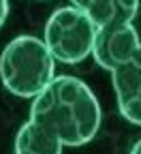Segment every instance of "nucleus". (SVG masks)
Segmentation results:
<instances>
[{
  "label": "nucleus",
  "mask_w": 141,
  "mask_h": 154,
  "mask_svg": "<svg viewBox=\"0 0 141 154\" xmlns=\"http://www.w3.org/2000/svg\"><path fill=\"white\" fill-rule=\"evenodd\" d=\"M111 84L122 118L141 126V60L113 69Z\"/></svg>",
  "instance_id": "39448f33"
},
{
  "label": "nucleus",
  "mask_w": 141,
  "mask_h": 154,
  "mask_svg": "<svg viewBox=\"0 0 141 154\" xmlns=\"http://www.w3.org/2000/svg\"><path fill=\"white\" fill-rule=\"evenodd\" d=\"M71 5L81 9L98 28L130 24L139 11V0H71Z\"/></svg>",
  "instance_id": "423d86ee"
},
{
  "label": "nucleus",
  "mask_w": 141,
  "mask_h": 154,
  "mask_svg": "<svg viewBox=\"0 0 141 154\" xmlns=\"http://www.w3.org/2000/svg\"><path fill=\"white\" fill-rule=\"evenodd\" d=\"M130 154H141V139L133 143V148H130Z\"/></svg>",
  "instance_id": "1a4fd4ad"
},
{
  "label": "nucleus",
  "mask_w": 141,
  "mask_h": 154,
  "mask_svg": "<svg viewBox=\"0 0 141 154\" xmlns=\"http://www.w3.org/2000/svg\"><path fill=\"white\" fill-rule=\"evenodd\" d=\"M7 17H9V0H0V28L5 26Z\"/></svg>",
  "instance_id": "6e6552de"
},
{
  "label": "nucleus",
  "mask_w": 141,
  "mask_h": 154,
  "mask_svg": "<svg viewBox=\"0 0 141 154\" xmlns=\"http://www.w3.org/2000/svg\"><path fill=\"white\" fill-rule=\"evenodd\" d=\"M62 139L45 122L30 118L15 137V154H62Z\"/></svg>",
  "instance_id": "0eeeda50"
},
{
  "label": "nucleus",
  "mask_w": 141,
  "mask_h": 154,
  "mask_svg": "<svg viewBox=\"0 0 141 154\" xmlns=\"http://www.w3.org/2000/svg\"><path fill=\"white\" fill-rule=\"evenodd\" d=\"M98 26L77 7H62L51 13L45 24L43 41L56 62L77 64L92 56Z\"/></svg>",
  "instance_id": "7ed1b4c3"
},
{
  "label": "nucleus",
  "mask_w": 141,
  "mask_h": 154,
  "mask_svg": "<svg viewBox=\"0 0 141 154\" xmlns=\"http://www.w3.org/2000/svg\"><path fill=\"white\" fill-rule=\"evenodd\" d=\"M30 118L54 128L64 146L77 148L96 137L100 128V105L81 79L62 75L32 99Z\"/></svg>",
  "instance_id": "f257e3e1"
},
{
  "label": "nucleus",
  "mask_w": 141,
  "mask_h": 154,
  "mask_svg": "<svg viewBox=\"0 0 141 154\" xmlns=\"http://www.w3.org/2000/svg\"><path fill=\"white\" fill-rule=\"evenodd\" d=\"M92 58L100 69L109 73L122 64L141 60V41L133 22L98 28L92 47Z\"/></svg>",
  "instance_id": "20e7f679"
},
{
  "label": "nucleus",
  "mask_w": 141,
  "mask_h": 154,
  "mask_svg": "<svg viewBox=\"0 0 141 154\" xmlns=\"http://www.w3.org/2000/svg\"><path fill=\"white\" fill-rule=\"evenodd\" d=\"M0 79L11 94L34 99L56 79V58L43 38L17 36L0 56Z\"/></svg>",
  "instance_id": "f03ea898"
}]
</instances>
